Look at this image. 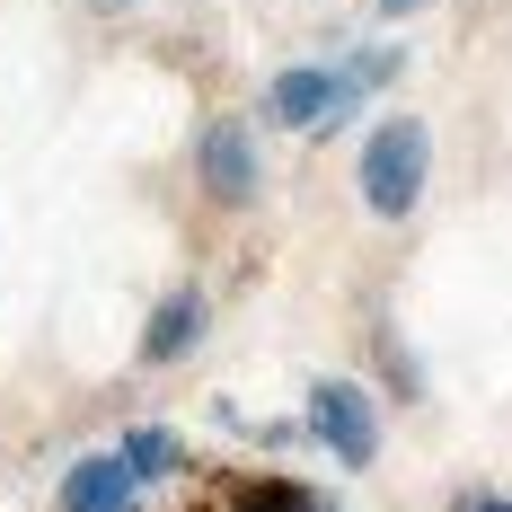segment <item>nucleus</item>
Listing matches in <instances>:
<instances>
[{"label":"nucleus","instance_id":"nucleus-5","mask_svg":"<svg viewBox=\"0 0 512 512\" xmlns=\"http://www.w3.org/2000/svg\"><path fill=\"white\" fill-rule=\"evenodd\" d=\"M62 512H133V468L124 460H80L62 477Z\"/></svg>","mask_w":512,"mask_h":512},{"label":"nucleus","instance_id":"nucleus-9","mask_svg":"<svg viewBox=\"0 0 512 512\" xmlns=\"http://www.w3.org/2000/svg\"><path fill=\"white\" fill-rule=\"evenodd\" d=\"M380 9H415V0H380Z\"/></svg>","mask_w":512,"mask_h":512},{"label":"nucleus","instance_id":"nucleus-7","mask_svg":"<svg viewBox=\"0 0 512 512\" xmlns=\"http://www.w3.org/2000/svg\"><path fill=\"white\" fill-rule=\"evenodd\" d=\"M124 468H133V486H142V477H168V468H177V442H168V433H133V442H124Z\"/></svg>","mask_w":512,"mask_h":512},{"label":"nucleus","instance_id":"nucleus-6","mask_svg":"<svg viewBox=\"0 0 512 512\" xmlns=\"http://www.w3.org/2000/svg\"><path fill=\"white\" fill-rule=\"evenodd\" d=\"M230 512H318L309 486H230Z\"/></svg>","mask_w":512,"mask_h":512},{"label":"nucleus","instance_id":"nucleus-1","mask_svg":"<svg viewBox=\"0 0 512 512\" xmlns=\"http://www.w3.org/2000/svg\"><path fill=\"white\" fill-rule=\"evenodd\" d=\"M424 168H433V133L415 115H389L371 142H362V204L380 221H407L424 204Z\"/></svg>","mask_w":512,"mask_h":512},{"label":"nucleus","instance_id":"nucleus-4","mask_svg":"<svg viewBox=\"0 0 512 512\" xmlns=\"http://www.w3.org/2000/svg\"><path fill=\"white\" fill-rule=\"evenodd\" d=\"M195 336H204V292H168V301L151 309V327H142V362L195 354Z\"/></svg>","mask_w":512,"mask_h":512},{"label":"nucleus","instance_id":"nucleus-2","mask_svg":"<svg viewBox=\"0 0 512 512\" xmlns=\"http://www.w3.org/2000/svg\"><path fill=\"white\" fill-rule=\"evenodd\" d=\"M309 433H318L345 468H371V451H380V407H371V389L318 380V389H309Z\"/></svg>","mask_w":512,"mask_h":512},{"label":"nucleus","instance_id":"nucleus-3","mask_svg":"<svg viewBox=\"0 0 512 512\" xmlns=\"http://www.w3.org/2000/svg\"><path fill=\"white\" fill-rule=\"evenodd\" d=\"M204 186L221 195V204H248L256 195V151H248L239 124H212L204 133Z\"/></svg>","mask_w":512,"mask_h":512},{"label":"nucleus","instance_id":"nucleus-8","mask_svg":"<svg viewBox=\"0 0 512 512\" xmlns=\"http://www.w3.org/2000/svg\"><path fill=\"white\" fill-rule=\"evenodd\" d=\"M451 512H512V504H504V495H460Z\"/></svg>","mask_w":512,"mask_h":512}]
</instances>
